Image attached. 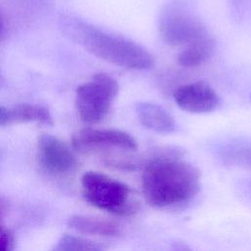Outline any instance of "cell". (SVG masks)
<instances>
[{"label":"cell","mask_w":251,"mask_h":251,"mask_svg":"<svg viewBox=\"0 0 251 251\" xmlns=\"http://www.w3.org/2000/svg\"><path fill=\"white\" fill-rule=\"evenodd\" d=\"M141 188L145 200L152 207H175L188 202L197 194L199 171L174 152L157 154L143 168Z\"/></svg>","instance_id":"cell-1"},{"label":"cell","mask_w":251,"mask_h":251,"mask_svg":"<svg viewBox=\"0 0 251 251\" xmlns=\"http://www.w3.org/2000/svg\"><path fill=\"white\" fill-rule=\"evenodd\" d=\"M64 32L94 56L130 70H147L154 64L152 55L139 44L106 32L75 18L62 20Z\"/></svg>","instance_id":"cell-2"},{"label":"cell","mask_w":251,"mask_h":251,"mask_svg":"<svg viewBox=\"0 0 251 251\" xmlns=\"http://www.w3.org/2000/svg\"><path fill=\"white\" fill-rule=\"evenodd\" d=\"M82 197L91 206L118 216H131L138 211V201L129 187L98 172H87L81 177Z\"/></svg>","instance_id":"cell-3"},{"label":"cell","mask_w":251,"mask_h":251,"mask_svg":"<svg viewBox=\"0 0 251 251\" xmlns=\"http://www.w3.org/2000/svg\"><path fill=\"white\" fill-rule=\"evenodd\" d=\"M119 92V84L111 75L98 73L80 84L75 91V107L80 120L97 124L108 114Z\"/></svg>","instance_id":"cell-4"},{"label":"cell","mask_w":251,"mask_h":251,"mask_svg":"<svg viewBox=\"0 0 251 251\" xmlns=\"http://www.w3.org/2000/svg\"><path fill=\"white\" fill-rule=\"evenodd\" d=\"M162 40L170 46H186L208 34L200 19L182 3L169 4L161 13L158 24Z\"/></svg>","instance_id":"cell-5"},{"label":"cell","mask_w":251,"mask_h":251,"mask_svg":"<svg viewBox=\"0 0 251 251\" xmlns=\"http://www.w3.org/2000/svg\"><path fill=\"white\" fill-rule=\"evenodd\" d=\"M73 146L81 152L104 149L135 151L137 143L127 132L119 129L82 128L72 137Z\"/></svg>","instance_id":"cell-6"},{"label":"cell","mask_w":251,"mask_h":251,"mask_svg":"<svg viewBox=\"0 0 251 251\" xmlns=\"http://www.w3.org/2000/svg\"><path fill=\"white\" fill-rule=\"evenodd\" d=\"M37 150L41 167L50 174H68L76 166L74 153L62 140L54 135H40L37 141Z\"/></svg>","instance_id":"cell-7"},{"label":"cell","mask_w":251,"mask_h":251,"mask_svg":"<svg viewBox=\"0 0 251 251\" xmlns=\"http://www.w3.org/2000/svg\"><path fill=\"white\" fill-rule=\"evenodd\" d=\"M174 97L181 110L194 114L212 112L220 103L217 92L201 81L181 85L176 90Z\"/></svg>","instance_id":"cell-8"},{"label":"cell","mask_w":251,"mask_h":251,"mask_svg":"<svg viewBox=\"0 0 251 251\" xmlns=\"http://www.w3.org/2000/svg\"><path fill=\"white\" fill-rule=\"evenodd\" d=\"M135 110L139 123L149 130L158 133H171L176 128L173 116L155 103L140 102L136 104Z\"/></svg>","instance_id":"cell-9"},{"label":"cell","mask_w":251,"mask_h":251,"mask_svg":"<svg viewBox=\"0 0 251 251\" xmlns=\"http://www.w3.org/2000/svg\"><path fill=\"white\" fill-rule=\"evenodd\" d=\"M71 228L88 235L115 237L121 234L120 226L110 220L92 216L74 215L68 220Z\"/></svg>","instance_id":"cell-10"},{"label":"cell","mask_w":251,"mask_h":251,"mask_svg":"<svg viewBox=\"0 0 251 251\" xmlns=\"http://www.w3.org/2000/svg\"><path fill=\"white\" fill-rule=\"evenodd\" d=\"M215 41L208 33L184 46L178 54V64L185 68L197 67L206 62L214 53Z\"/></svg>","instance_id":"cell-11"},{"label":"cell","mask_w":251,"mask_h":251,"mask_svg":"<svg viewBox=\"0 0 251 251\" xmlns=\"http://www.w3.org/2000/svg\"><path fill=\"white\" fill-rule=\"evenodd\" d=\"M9 125L14 123H37L52 125L53 120L47 108L38 104H18L7 108Z\"/></svg>","instance_id":"cell-12"},{"label":"cell","mask_w":251,"mask_h":251,"mask_svg":"<svg viewBox=\"0 0 251 251\" xmlns=\"http://www.w3.org/2000/svg\"><path fill=\"white\" fill-rule=\"evenodd\" d=\"M103 247L92 240L84 237L64 234L54 246L56 251H98Z\"/></svg>","instance_id":"cell-13"},{"label":"cell","mask_w":251,"mask_h":251,"mask_svg":"<svg viewBox=\"0 0 251 251\" xmlns=\"http://www.w3.org/2000/svg\"><path fill=\"white\" fill-rule=\"evenodd\" d=\"M222 158L236 166L251 169V145H233L225 148Z\"/></svg>","instance_id":"cell-14"},{"label":"cell","mask_w":251,"mask_h":251,"mask_svg":"<svg viewBox=\"0 0 251 251\" xmlns=\"http://www.w3.org/2000/svg\"><path fill=\"white\" fill-rule=\"evenodd\" d=\"M15 239L11 231L0 225V251H10L14 248Z\"/></svg>","instance_id":"cell-15"},{"label":"cell","mask_w":251,"mask_h":251,"mask_svg":"<svg viewBox=\"0 0 251 251\" xmlns=\"http://www.w3.org/2000/svg\"><path fill=\"white\" fill-rule=\"evenodd\" d=\"M9 126L7 107L0 105V126Z\"/></svg>","instance_id":"cell-16"},{"label":"cell","mask_w":251,"mask_h":251,"mask_svg":"<svg viewBox=\"0 0 251 251\" xmlns=\"http://www.w3.org/2000/svg\"><path fill=\"white\" fill-rule=\"evenodd\" d=\"M6 213V203L3 200V198L0 197V225H1V221L4 218Z\"/></svg>","instance_id":"cell-17"},{"label":"cell","mask_w":251,"mask_h":251,"mask_svg":"<svg viewBox=\"0 0 251 251\" xmlns=\"http://www.w3.org/2000/svg\"><path fill=\"white\" fill-rule=\"evenodd\" d=\"M4 35H5V24L2 16L0 15V41L3 39Z\"/></svg>","instance_id":"cell-18"},{"label":"cell","mask_w":251,"mask_h":251,"mask_svg":"<svg viewBox=\"0 0 251 251\" xmlns=\"http://www.w3.org/2000/svg\"><path fill=\"white\" fill-rule=\"evenodd\" d=\"M0 84H1V77H0Z\"/></svg>","instance_id":"cell-19"}]
</instances>
